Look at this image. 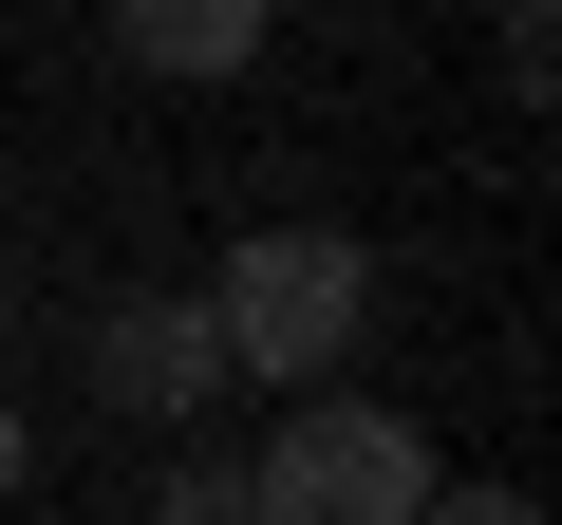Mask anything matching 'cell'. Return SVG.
<instances>
[{
    "label": "cell",
    "instance_id": "obj_3",
    "mask_svg": "<svg viewBox=\"0 0 562 525\" xmlns=\"http://www.w3.org/2000/svg\"><path fill=\"white\" fill-rule=\"evenodd\" d=\"M94 376H113V413H206L225 394V338H206V301H132L94 338Z\"/></svg>",
    "mask_w": 562,
    "mask_h": 525
},
{
    "label": "cell",
    "instance_id": "obj_2",
    "mask_svg": "<svg viewBox=\"0 0 562 525\" xmlns=\"http://www.w3.org/2000/svg\"><path fill=\"white\" fill-rule=\"evenodd\" d=\"M244 525H431V450L375 394H301L244 469Z\"/></svg>",
    "mask_w": 562,
    "mask_h": 525
},
{
    "label": "cell",
    "instance_id": "obj_4",
    "mask_svg": "<svg viewBox=\"0 0 562 525\" xmlns=\"http://www.w3.org/2000/svg\"><path fill=\"white\" fill-rule=\"evenodd\" d=\"M132 76H244L262 57V0H113Z\"/></svg>",
    "mask_w": 562,
    "mask_h": 525
},
{
    "label": "cell",
    "instance_id": "obj_5",
    "mask_svg": "<svg viewBox=\"0 0 562 525\" xmlns=\"http://www.w3.org/2000/svg\"><path fill=\"white\" fill-rule=\"evenodd\" d=\"M431 525H543L525 488H431Z\"/></svg>",
    "mask_w": 562,
    "mask_h": 525
},
{
    "label": "cell",
    "instance_id": "obj_6",
    "mask_svg": "<svg viewBox=\"0 0 562 525\" xmlns=\"http://www.w3.org/2000/svg\"><path fill=\"white\" fill-rule=\"evenodd\" d=\"M20 469H38V432H20V394H0V506H20Z\"/></svg>",
    "mask_w": 562,
    "mask_h": 525
},
{
    "label": "cell",
    "instance_id": "obj_1",
    "mask_svg": "<svg viewBox=\"0 0 562 525\" xmlns=\"http://www.w3.org/2000/svg\"><path fill=\"white\" fill-rule=\"evenodd\" d=\"M357 320H375V262H357V225H244L225 244V282H206V338H225V376H338L357 357Z\"/></svg>",
    "mask_w": 562,
    "mask_h": 525
}]
</instances>
